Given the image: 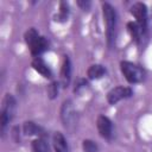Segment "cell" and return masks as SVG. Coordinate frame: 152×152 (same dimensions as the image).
Returning a JSON list of instances; mask_svg holds the SVG:
<instances>
[{"mask_svg": "<svg viewBox=\"0 0 152 152\" xmlns=\"http://www.w3.org/2000/svg\"><path fill=\"white\" fill-rule=\"evenodd\" d=\"M102 13H103V19L106 24L107 43L109 48H113L115 43V37H116V21H118L116 11L109 2H103Z\"/></svg>", "mask_w": 152, "mask_h": 152, "instance_id": "obj_1", "label": "cell"}, {"mask_svg": "<svg viewBox=\"0 0 152 152\" xmlns=\"http://www.w3.org/2000/svg\"><path fill=\"white\" fill-rule=\"evenodd\" d=\"M120 70L122 75L125 76V78L127 80V82L131 84L140 83L146 77V71L144 70V68L132 62H128V61L120 62Z\"/></svg>", "mask_w": 152, "mask_h": 152, "instance_id": "obj_2", "label": "cell"}, {"mask_svg": "<svg viewBox=\"0 0 152 152\" xmlns=\"http://www.w3.org/2000/svg\"><path fill=\"white\" fill-rule=\"evenodd\" d=\"M17 107V101L11 94H6L4 100H2V107L0 112V129H1V135H5L6 128L10 124V121L13 119L14 112Z\"/></svg>", "mask_w": 152, "mask_h": 152, "instance_id": "obj_3", "label": "cell"}, {"mask_svg": "<svg viewBox=\"0 0 152 152\" xmlns=\"http://www.w3.org/2000/svg\"><path fill=\"white\" fill-rule=\"evenodd\" d=\"M61 119L68 131H74L77 125V114L71 100H65L61 107Z\"/></svg>", "mask_w": 152, "mask_h": 152, "instance_id": "obj_4", "label": "cell"}, {"mask_svg": "<svg viewBox=\"0 0 152 152\" xmlns=\"http://www.w3.org/2000/svg\"><path fill=\"white\" fill-rule=\"evenodd\" d=\"M131 13L135 18V23L145 33L147 30V7L144 2H135L131 7Z\"/></svg>", "mask_w": 152, "mask_h": 152, "instance_id": "obj_5", "label": "cell"}, {"mask_svg": "<svg viewBox=\"0 0 152 152\" xmlns=\"http://www.w3.org/2000/svg\"><path fill=\"white\" fill-rule=\"evenodd\" d=\"M133 95V90L129 87H124V86H118L115 88H112L107 93V101L109 104H115L121 100L128 99Z\"/></svg>", "mask_w": 152, "mask_h": 152, "instance_id": "obj_6", "label": "cell"}, {"mask_svg": "<svg viewBox=\"0 0 152 152\" xmlns=\"http://www.w3.org/2000/svg\"><path fill=\"white\" fill-rule=\"evenodd\" d=\"M96 126H97V131L100 133V135L103 139L109 140L113 135V124L110 121L109 118H107L106 115H100L96 120Z\"/></svg>", "mask_w": 152, "mask_h": 152, "instance_id": "obj_7", "label": "cell"}, {"mask_svg": "<svg viewBox=\"0 0 152 152\" xmlns=\"http://www.w3.org/2000/svg\"><path fill=\"white\" fill-rule=\"evenodd\" d=\"M30 51H31V55L33 57H39L44 51H46L49 49V40L43 37V36H39L38 39L28 48Z\"/></svg>", "mask_w": 152, "mask_h": 152, "instance_id": "obj_8", "label": "cell"}, {"mask_svg": "<svg viewBox=\"0 0 152 152\" xmlns=\"http://www.w3.org/2000/svg\"><path fill=\"white\" fill-rule=\"evenodd\" d=\"M31 65H32V68H33L38 74H40L43 77H45V78H51V77H52V71H51V69L49 68V65H48L40 57H34Z\"/></svg>", "mask_w": 152, "mask_h": 152, "instance_id": "obj_9", "label": "cell"}, {"mask_svg": "<svg viewBox=\"0 0 152 152\" xmlns=\"http://www.w3.org/2000/svg\"><path fill=\"white\" fill-rule=\"evenodd\" d=\"M70 76H71V63L68 56H64L63 64L61 68V83L65 88L70 83Z\"/></svg>", "mask_w": 152, "mask_h": 152, "instance_id": "obj_10", "label": "cell"}, {"mask_svg": "<svg viewBox=\"0 0 152 152\" xmlns=\"http://www.w3.org/2000/svg\"><path fill=\"white\" fill-rule=\"evenodd\" d=\"M52 144H53L55 152H69L66 139L64 138V135L61 132H55L53 133Z\"/></svg>", "mask_w": 152, "mask_h": 152, "instance_id": "obj_11", "label": "cell"}, {"mask_svg": "<svg viewBox=\"0 0 152 152\" xmlns=\"http://www.w3.org/2000/svg\"><path fill=\"white\" fill-rule=\"evenodd\" d=\"M127 30H128V33H129L132 40H134L137 44H139L141 42V37L144 36V32L141 31L140 26L135 21H129V23H127Z\"/></svg>", "mask_w": 152, "mask_h": 152, "instance_id": "obj_12", "label": "cell"}, {"mask_svg": "<svg viewBox=\"0 0 152 152\" xmlns=\"http://www.w3.org/2000/svg\"><path fill=\"white\" fill-rule=\"evenodd\" d=\"M106 74V68L101 64H93L87 70V76L90 80H99Z\"/></svg>", "mask_w": 152, "mask_h": 152, "instance_id": "obj_13", "label": "cell"}, {"mask_svg": "<svg viewBox=\"0 0 152 152\" xmlns=\"http://www.w3.org/2000/svg\"><path fill=\"white\" fill-rule=\"evenodd\" d=\"M23 129H24V133L26 135H39V137H44L43 128L39 127L33 121H26V122H24Z\"/></svg>", "mask_w": 152, "mask_h": 152, "instance_id": "obj_14", "label": "cell"}, {"mask_svg": "<svg viewBox=\"0 0 152 152\" xmlns=\"http://www.w3.org/2000/svg\"><path fill=\"white\" fill-rule=\"evenodd\" d=\"M32 151L33 152H49V145L44 137H39L32 141Z\"/></svg>", "mask_w": 152, "mask_h": 152, "instance_id": "obj_15", "label": "cell"}, {"mask_svg": "<svg viewBox=\"0 0 152 152\" xmlns=\"http://www.w3.org/2000/svg\"><path fill=\"white\" fill-rule=\"evenodd\" d=\"M68 15H69V6L66 2L62 1L59 5V13L55 15V21H65L68 20Z\"/></svg>", "mask_w": 152, "mask_h": 152, "instance_id": "obj_16", "label": "cell"}, {"mask_svg": "<svg viewBox=\"0 0 152 152\" xmlns=\"http://www.w3.org/2000/svg\"><path fill=\"white\" fill-rule=\"evenodd\" d=\"M38 37H39V33L37 32V30H36L34 27L28 28V30L25 32V34H24V39H25L26 45L30 48V46L38 39Z\"/></svg>", "mask_w": 152, "mask_h": 152, "instance_id": "obj_17", "label": "cell"}, {"mask_svg": "<svg viewBox=\"0 0 152 152\" xmlns=\"http://www.w3.org/2000/svg\"><path fill=\"white\" fill-rule=\"evenodd\" d=\"M82 148L83 152H99V147L96 142L90 139H86L82 141Z\"/></svg>", "mask_w": 152, "mask_h": 152, "instance_id": "obj_18", "label": "cell"}, {"mask_svg": "<svg viewBox=\"0 0 152 152\" xmlns=\"http://www.w3.org/2000/svg\"><path fill=\"white\" fill-rule=\"evenodd\" d=\"M58 93H59V83L57 81H52L48 86V95L50 99H55L58 96Z\"/></svg>", "mask_w": 152, "mask_h": 152, "instance_id": "obj_19", "label": "cell"}, {"mask_svg": "<svg viewBox=\"0 0 152 152\" xmlns=\"http://www.w3.org/2000/svg\"><path fill=\"white\" fill-rule=\"evenodd\" d=\"M77 5H78L83 11H88L89 7H90V5H91V2L88 1V0H78V1H77Z\"/></svg>", "mask_w": 152, "mask_h": 152, "instance_id": "obj_20", "label": "cell"}]
</instances>
